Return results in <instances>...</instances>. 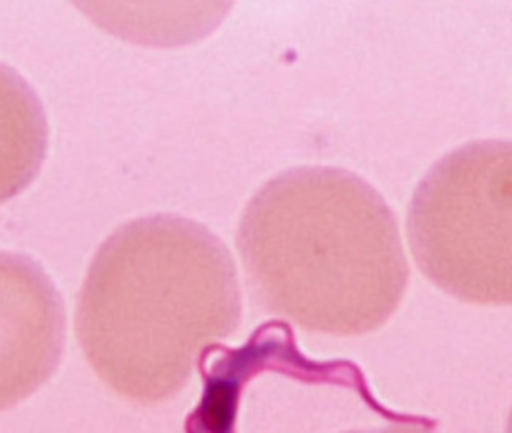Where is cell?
I'll use <instances>...</instances> for the list:
<instances>
[{"instance_id": "6da1fadb", "label": "cell", "mask_w": 512, "mask_h": 433, "mask_svg": "<svg viewBox=\"0 0 512 433\" xmlns=\"http://www.w3.org/2000/svg\"><path fill=\"white\" fill-rule=\"evenodd\" d=\"M241 284L227 245L173 214L132 220L101 245L82 286L77 338L110 390L172 401L209 347L238 332Z\"/></svg>"}, {"instance_id": "7a4b0ae2", "label": "cell", "mask_w": 512, "mask_h": 433, "mask_svg": "<svg viewBox=\"0 0 512 433\" xmlns=\"http://www.w3.org/2000/svg\"><path fill=\"white\" fill-rule=\"evenodd\" d=\"M236 245L256 305L310 333L374 332L409 284L395 214L343 168H293L267 181L242 212Z\"/></svg>"}, {"instance_id": "3957f363", "label": "cell", "mask_w": 512, "mask_h": 433, "mask_svg": "<svg viewBox=\"0 0 512 433\" xmlns=\"http://www.w3.org/2000/svg\"><path fill=\"white\" fill-rule=\"evenodd\" d=\"M407 237L440 291L512 306V142L467 143L432 165L410 200Z\"/></svg>"}, {"instance_id": "277c9868", "label": "cell", "mask_w": 512, "mask_h": 433, "mask_svg": "<svg viewBox=\"0 0 512 433\" xmlns=\"http://www.w3.org/2000/svg\"><path fill=\"white\" fill-rule=\"evenodd\" d=\"M65 346V311L32 259L0 252V412L51 379Z\"/></svg>"}, {"instance_id": "5b68a950", "label": "cell", "mask_w": 512, "mask_h": 433, "mask_svg": "<svg viewBox=\"0 0 512 433\" xmlns=\"http://www.w3.org/2000/svg\"><path fill=\"white\" fill-rule=\"evenodd\" d=\"M110 37L148 49H178L211 37L236 0H70Z\"/></svg>"}, {"instance_id": "8992f818", "label": "cell", "mask_w": 512, "mask_h": 433, "mask_svg": "<svg viewBox=\"0 0 512 433\" xmlns=\"http://www.w3.org/2000/svg\"><path fill=\"white\" fill-rule=\"evenodd\" d=\"M48 150V121L33 88L0 63V204L37 178Z\"/></svg>"}, {"instance_id": "52a82bcc", "label": "cell", "mask_w": 512, "mask_h": 433, "mask_svg": "<svg viewBox=\"0 0 512 433\" xmlns=\"http://www.w3.org/2000/svg\"><path fill=\"white\" fill-rule=\"evenodd\" d=\"M509 430H512V412H511V418H509Z\"/></svg>"}]
</instances>
